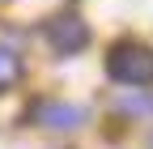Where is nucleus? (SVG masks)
Listing matches in <instances>:
<instances>
[{
  "label": "nucleus",
  "mask_w": 153,
  "mask_h": 149,
  "mask_svg": "<svg viewBox=\"0 0 153 149\" xmlns=\"http://www.w3.org/2000/svg\"><path fill=\"white\" fill-rule=\"evenodd\" d=\"M106 77L128 89H149L153 85V47L145 43H115L106 51Z\"/></svg>",
  "instance_id": "obj_1"
},
{
  "label": "nucleus",
  "mask_w": 153,
  "mask_h": 149,
  "mask_svg": "<svg viewBox=\"0 0 153 149\" xmlns=\"http://www.w3.org/2000/svg\"><path fill=\"white\" fill-rule=\"evenodd\" d=\"M43 34H47L51 51H60V55H76V51H85V43H89V26H85L76 13H60V17H51Z\"/></svg>",
  "instance_id": "obj_2"
},
{
  "label": "nucleus",
  "mask_w": 153,
  "mask_h": 149,
  "mask_svg": "<svg viewBox=\"0 0 153 149\" xmlns=\"http://www.w3.org/2000/svg\"><path fill=\"white\" fill-rule=\"evenodd\" d=\"M30 115L43 124V128H55V132H72V128H81L89 119V111L85 107H76V102H34Z\"/></svg>",
  "instance_id": "obj_3"
},
{
  "label": "nucleus",
  "mask_w": 153,
  "mask_h": 149,
  "mask_svg": "<svg viewBox=\"0 0 153 149\" xmlns=\"http://www.w3.org/2000/svg\"><path fill=\"white\" fill-rule=\"evenodd\" d=\"M17 81H22V55L9 51V47H0V94L13 89Z\"/></svg>",
  "instance_id": "obj_4"
},
{
  "label": "nucleus",
  "mask_w": 153,
  "mask_h": 149,
  "mask_svg": "<svg viewBox=\"0 0 153 149\" xmlns=\"http://www.w3.org/2000/svg\"><path fill=\"white\" fill-rule=\"evenodd\" d=\"M119 107H123V111H153V102H132V98H128V102H119Z\"/></svg>",
  "instance_id": "obj_5"
}]
</instances>
